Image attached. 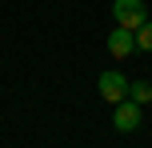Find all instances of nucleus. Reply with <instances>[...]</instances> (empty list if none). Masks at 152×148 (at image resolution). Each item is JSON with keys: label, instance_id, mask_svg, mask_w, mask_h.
Listing matches in <instances>:
<instances>
[{"label": "nucleus", "instance_id": "nucleus-2", "mask_svg": "<svg viewBox=\"0 0 152 148\" xmlns=\"http://www.w3.org/2000/svg\"><path fill=\"white\" fill-rule=\"evenodd\" d=\"M140 120H144V104L128 100V96H124V100L116 104V112H112L116 132H136V128H140Z\"/></svg>", "mask_w": 152, "mask_h": 148}, {"label": "nucleus", "instance_id": "nucleus-6", "mask_svg": "<svg viewBox=\"0 0 152 148\" xmlns=\"http://www.w3.org/2000/svg\"><path fill=\"white\" fill-rule=\"evenodd\" d=\"M136 48H140V52H152V20H144L136 28Z\"/></svg>", "mask_w": 152, "mask_h": 148}, {"label": "nucleus", "instance_id": "nucleus-5", "mask_svg": "<svg viewBox=\"0 0 152 148\" xmlns=\"http://www.w3.org/2000/svg\"><path fill=\"white\" fill-rule=\"evenodd\" d=\"M128 100L148 104V100H152V84H148V80H128Z\"/></svg>", "mask_w": 152, "mask_h": 148}, {"label": "nucleus", "instance_id": "nucleus-1", "mask_svg": "<svg viewBox=\"0 0 152 148\" xmlns=\"http://www.w3.org/2000/svg\"><path fill=\"white\" fill-rule=\"evenodd\" d=\"M112 16H116L120 28L136 32L140 24L148 20V8H144V0H112Z\"/></svg>", "mask_w": 152, "mask_h": 148}, {"label": "nucleus", "instance_id": "nucleus-3", "mask_svg": "<svg viewBox=\"0 0 152 148\" xmlns=\"http://www.w3.org/2000/svg\"><path fill=\"white\" fill-rule=\"evenodd\" d=\"M96 88H100V96H104L108 104H120L124 96H128V76H124V72H100L96 76Z\"/></svg>", "mask_w": 152, "mask_h": 148}, {"label": "nucleus", "instance_id": "nucleus-4", "mask_svg": "<svg viewBox=\"0 0 152 148\" xmlns=\"http://www.w3.org/2000/svg\"><path fill=\"white\" fill-rule=\"evenodd\" d=\"M108 52H112L116 60H124L128 52H136V32H128V28H120V24H116L112 36H108Z\"/></svg>", "mask_w": 152, "mask_h": 148}]
</instances>
